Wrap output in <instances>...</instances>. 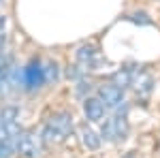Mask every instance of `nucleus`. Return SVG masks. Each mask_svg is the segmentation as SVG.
Returning <instances> with one entry per match:
<instances>
[{
  "label": "nucleus",
  "mask_w": 160,
  "mask_h": 158,
  "mask_svg": "<svg viewBox=\"0 0 160 158\" xmlns=\"http://www.w3.org/2000/svg\"><path fill=\"white\" fill-rule=\"evenodd\" d=\"M41 135L34 128H26L19 135V143H17V152L24 158H37L41 152Z\"/></svg>",
  "instance_id": "nucleus-4"
},
{
  "label": "nucleus",
  "mask_w": 160,
  "mask_h": 158,
  "mask_svg": "<svg viewBox=\"0 0 160 158\" xmlns=\"http://www.w3.org/2000/svg\"><path fill=\"white\" fill-rule=\"evenodd\" d=\"M43 66H45V79H47V84H51V81H58V77H60V71H58V64L56 62H43Z\"/></svg>",
  "instance_id": "nucleus-9"
},
{
  "label": "nucleus",
  "mask_w": 160,
  "mask_h": 158,
  "mask_svg": "<svg viewBox=\"0 0 160 158\" xmlns=\"http://www.w3.org/2000/svg\"><path fill=\"white\" fill-rule=\"evenodd\" d=\"M128 135V120H126V109H120L113 118L102 122L100 126V137L105 141H124Z\"/></svg>",
  "instance_id": "nucleus-2"
},
{
  "label": "nucleus",
  "mask_w": 160,
  "mask_h": 158,
  "mask_svg": "<svg viewBox=\"0 0 160 158\" xmlns=\"http://www.w3.org/2000/svg\"><path fill=\"white\" fill-rule=\"evenodd\" d=\"M75 58H77V62L83 66V71H86V69H94L96 62H98V51H96L94 45L86 43V45H81V47L75 51Z\"/></svg>",
  "instance_id": "nucleus-7"
},
{
  "label": "nucleus",
  "mask_w": 160,
  "mask_h": 158,
  "mask_svg": "<svg viewBox=\"0 0 160 158\" xmlns=\"http://www.w3.org/2000/svg\"><path fill=\"white\" fill-rule=\"evenodd\" d=\"M96 96L105 103L107 109H113V111H120V109H126V100H124V90L118 88V85L109 81V84H100L98 85V94Z\"/></svg>",
  "instance_id": "nucleus-3"
},
{
  "label": "nucleus",
  "mask_w": 160,
  "mask_h": 158,
  "mask_svg": "<svg viewBox=\"0 0 160 158\" xmlns=\"http://www.w3.org/2000/svg\"><path fill=\"white\" fill-rule=\"evenodd\" d=\"M11 71H13L11 58H9V56H4V54H0V84L11 75Z\"/></svg>",
  "instance_id": "nucleus-10"
},
{
  "label": "nucleus",
  "mask_w": 160,
  "mask_h": 158,
  "mask_svg": "<svg viewBox=\"0 0 160 158\" xmlns=\"http://www.w3.org/2000/svg\"><path fill=\"white\" fill-rule=\"evenodd\" d=\"M19 81H22V88L28 90V92H37V90H41L43 85L47 84L43 62L38 60V58H32V60L19 71Z\"/></svg>",
  "instance_id": "nucleus-1"
},
{
  "label": "nucleus",
  "mask_w": 160,
  "mask_h": 158,
  "mask_svg": "<svg viewBox=\"0 0 160 158\" xmlns=\"http://www.w3.org/2000/svg\"><path fill=\"white\" fill-rule=\"evenodd\" d=\"M4 30H7V17L0 13V34H4Z\"/></svg>",
  "instance_id": "nucleus-12"
},
{
  "label": "nucleus",
  "mask_w": 160,
  "mask_h": 158,
  "mask_svg": "<svg viewBox=\"0 0 160 158\" xmlns=\"http://www.w3.org/2000/svg\"><path fill=\"white\" fill-rule=\"evenodd\" d=\"M105 111H107V107H105V103L98 96L83 98V113H86L88 122H100L105 118Z\"/></svg>",
  "instance_id": "nucleus-6"
},
{
  "label": "nucleus",
  "mask_w": 160,
  "mask_h": 158,
  "mask_svg": "<svg viewBox=\"0 0 160 158\" xmlns=\"http://www.w3.org/2000/svg\"><path fill=\"white\" fill-rule=\"evenodd\" d=\"M81 143L88 150H98L100 143H102V137H98V133L86 124V126H81Z\"/></svg>",
  "instance_id": "nucleus-8"
},
{
  "label": "nucleus",
  "mask_w": 160,
  "mask_h": 158,
  "mask_svg": "<svg viewBox=\"0 0 160 158\" xmlns=\"http://www.w3.org/2000/svg\"><path fill=\"white\" fill-rule=\"evenodd\" d=\"M47 124H51V128L58 133V137H60V141H62V139H66L71 135V130H73V115L66 113V111H58V113H53L49 120H47Z\"/></svg>",
  "instance_id": "nucleus-5"
},
{
  "label": "nucleus",
  "mask_w": 160,
  "mask_h": 158,
  "mask_svg": "<svg viewBox=\"0 0 160 158\" xmlns=\"http://www.w3.org/2000/svg\"><path fill=\"white\" fill-rule=\"evenodd\" d=\"M130 19L132 22H139V24H152V19H149L145 13H135V15H130Z\"/></svg>",
  "instance_id": "nucleus-11"
},
{
  "label": "nucleus",
  "mask_w": 160,
  "mask_h": 158,
  "mask_svg": "<svg viewBox=\"0 0 160 158\" xmlns=\"http://www.w3.org/2000/svg\"><path fill=\"white\" fill-rule=\"evenodd\" d=\"M0 158H2V152H0Z\"/></svg>",
  "instance_id": "nucleus-13"
}]
</instances>
